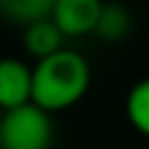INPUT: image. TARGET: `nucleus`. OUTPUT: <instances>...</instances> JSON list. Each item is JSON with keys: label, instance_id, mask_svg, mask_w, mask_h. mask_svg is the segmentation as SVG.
Masks as SVG:
<instances>
[{"label": "nucleus", "instance_id": "1", "mask_svg": "<svg viewBox=\"0 0 149 149\" xmlns=\"http://www.w3.org/2000/svg\"><path fill=\"white\" fill-rule=\"evenodd\" d=\"M91 86V66L86 55L58 50L31 66V102L53 116L55 111L77 105Z\"/></svg>", "mask_w": 149, "mask_h": 149}, {"label": "nucleus", "instance_id": "2", "mask_svg": "<svg viewBox=\"0 0 149 149\" xmlns=\"http://www.w3.org/2000/svg\"><path fill=\"white\" fill-rule=\"evenodd\" d=\"M53 138V116L33 102L0 113V149H50Z\"/></svg>", "mask_w": 149, "mask_h": 149}, {"label": "nucleus", "instance_id": "3", "mask_svg": "<svg viewBox=\"0 0 149 149\" xmlns=\"http://www.w3.org/2000/svg\"><path fill=\"white\" fill-rule=\"evenodd\" d=\"M105 0H55L50 19L61 31L64 39H83L94 36L97 19Z\"/></svg>", "mask_w": 149, "mask_h": 149}, {"label": "nucleus", "instance_id": "4", "mask_svg": "<svg viewBox=\"0 0 149 149\" xmlns=\"http://www.w3.org/2000/svg\"><path fill=\"white\" fill-rule=\"evenodd\" d=\"M31 102V66L19 58H0V113Z\"/></svg>", "mask_w": 149, "mask_h": 149}, {"label": "nucleus", "instance_id": "5", "mask_svg": "<svg viewBox=\"0 0 149 149\" xmlns=\"http://www.w3.org/2000/svg\"><path fill=\"white\" fill-rule=\"evenodd\" d=\"M22 42H25V50L33 55V58L42 61V58L55 55L58 50H64V42H66V39L61 36V31L55 28V22L47 17V19H39V22L25 25Z\"/></svg>", "mask_w": 149, "mask_h": 149}, {"label": "nucleus", "instance_id": "6", "mask_svg": "<svg viewBox=\"0 0 149 149\" xmlns=\"http://www.w3.org/2000/svg\"><path fill=\"white\" fill-rule=\"evenodd\" d=\"M130 25H133V17L122 3H102L94 36H100L102 42H122L130 33Z\"/></svg>", "mask_w": 149, "mask_h": 149}, {"label": "nucleus", "instance_id": "7", "mask_svg": "<svg viewBox=\"0 0 149 149\" xmlns=\"http://www.w3.org/2000/svg\"><path fill=\"white\" fill-rule=\"evenodd\" d=\"M55 0H0V17L17 25H31V22L47 19L53 14Z\"/></svg>", "mask_w": 149, "mask_h": 149}, {"label": "nucleus", "instance_id": "8", "mask_svg": "<svg viewBox=\"0 0 149 149\" xmlns=\"http://www.w3.org/2000/svg\"><path fill=\"white\" fill-rule=\"evenodd\" d=\"M124 113H127V122L133 124L141 135L149 138V77L138 80V83L130 88L127 102H124Z\"/></svg>", "mask_w": 149, "mask_h": 149}]
</instances>
